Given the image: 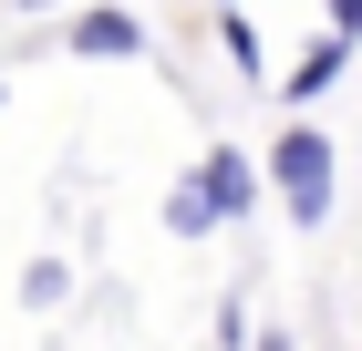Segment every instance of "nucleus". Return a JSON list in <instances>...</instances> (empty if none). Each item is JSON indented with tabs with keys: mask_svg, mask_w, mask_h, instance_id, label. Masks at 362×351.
Wrapping results in <instances>:
<instances>
[{
	"mask_svg": "<svg viewBox=\"0 0 362 351\" xmlns=\"http://www.w3.org/2000/svg\"><path fill=\"white\" fill-rule=\"evenodd\" d=\"M341 62H352V42H332V31H321V42L290 62V104H321V93L341 83Z\"/></svg>",
	"mask_w": 362,
	"mask_h": 351,
	"instance_id": "nucleus-4",
	"label": "nucleus"
},
{
	"mask_svg": "<svg viewBox=\"0 0 362 351\" xmlns=\"http://www.w3.org/2000/svg\"><path fill=\"white\" fill-rule=\"evenodd\" d=\"M0 104H11V83H0Z\"/></svg>",
	"mask_w": 362,
	"mask_h": 351,
	"instance_id": "nucleus-10",
	"label": "nucleus"
},
{
	"mask_svg": "<svg viewBox=\"0 0 362 351\" xmlns=\"http://www.w3.org/2000/svg\"><path fill=\"white\" fill-rule=\"evenodd\" d=\"M332 42H362V0H332Z\"/></svg>",
	"mask_w": 362,
	"mask_h": 351,
	"instance_id": "nucleus-8",
	"label": "nucleus"
},
{
	"mask_svg": "<svg viewBox=\"0 0 362 351\" xmlns=\"http://www.w3.org/2000/svg\"><path fill=\"white\" fill-rule=\"evenodd\" d=\"M279 186V207H290V227H332V176H341V155H332V135L310 124V114H290L269 135V165H259Z\"/></svg>",
	"mask_w": 362,
	"mask_h": 351,
	"instance_id": "nucleus-1",
	"label": "nucleus"
},
{
	"mask_svg": "<svg viewBox=\"0 0 362 351\" xmlns=\"http://www.w3.org/2000/svg\"><path fill=\"white\" fill-rule=\"evenodd\" d=\"M187 186H197V207H207V217L228 227V217H249V207H259V186H269V176H259V165L238 155V145H207Z\"/></svg>",
	"mask_w": 362,
	"mask_h": 351,
	"instance_id": "nucleus-2",
	"label": "nucleus"
},
{
	"mask_svg": "<svg viewBox=\"0 0 362 351\" xmlns=\"http://www.w3.org/2000/svg\"><path fill=\"white\" fill-rule=\"evenodd\" d=\"M62 42H73L83 62H135V52H145V21H135V11H83Z\"/></svg>",
	"mask_w": 362,
	"mask_h": 351,
	"instance_id": "nucleus-3",
	"label": "nucleus"
},
{
	"mask_svg": "<svg viewBox=\"0 0 362 351\" xmlns=\"http://www.w3.org/2000/svg\"><path fill=\"white\" fill-rule=\"evenodd\" d=\"M259 351H290V341H279V331H269V341H259Z\"/></svg>",
	"mask_w": 362,
	"mask_h": 351,
	"instance_id": "nucleus-9",
	"label": "nucleus"
},
{
	"mask_svg": "<svg viewBox=\"0 0 362 351\" xmlns=\"http://www.w3.org/2000/svg\"><path fill=\"white\" fill-rule=\"evenodd\" d=\"M31 11H52V0H31Z\"/></svg>",
	"mask_w": 362,
	"mask_h": 351,
	"instance_id": "nucleus-11",
	"label": "nucleus"
},
{
	"mask_svg": "<svg viewBox=\"0 0 362 351\" xmlns=\"http://www.w3.org/2000/svg\"><path fill=\"white\" fill-rule=\"evenodd\" d=\"M218 11H238V0H218Z\"/></svg>",
	"mask_w": 362,
	"mask_h": 351,
	"instance_id": "nucleus-12",
	"label": "nucleus"
},
{
	"mask_svg": "<svg viewBox=\"0 0 362 351\" xmlns=\"http://www.w3.org/2000/svg\"><path fill=\"white\" fill-rule=\"evenodd\" d=\"M62 290H73L62 258H31V269H21V299H31V310H62Z\"/></svg>",
	"mask_w": 362,
	"mask_h": 351,
	"instance_id": "nucleus-5",
	"label": "nucleus"
},
{
	"mask_svg": "<svg viewBox=\"0 0 362 351\" xmlns=\"http://www.w3.org/2000/svg\"><path fill=\"white\" fill-rule=\"evenodd\" d=\"M218 42H228V62H238V73H259V21H218Z\"/></svg>",
	"mask_w": 362,
	"mask_h": 351,
	"instance_id": "nucleus-7",
	"label": "nucleus"
},
{
	"mask_svg": "<svg viewBox=\"0 0 362 351\" xmlns=\"http://www.w3.org/2000/svg\"><path fill=\"white\" fill-rule=\"evenodd\" d=\"M207 227H218V217L197 207V186H166V238H207Z\"/></svg>",
	"mask_w": 362,
	"mask_h": 351,
	"instance_id": "nucleus-6",
	"label": "nucleus"
}]
</instances>
